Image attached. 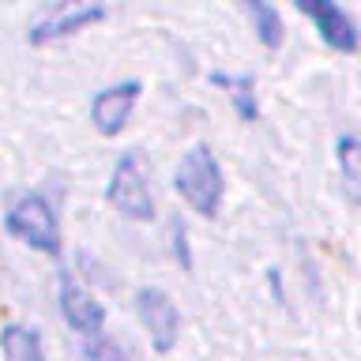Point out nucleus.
<instances>
[{"label":"nucleus","mask_w":361,"mask_h":361,"mask_svg":"<svg viewBox=\"0 0 361 361\" xmlns=\"http://www.w3.org/2000/svg\"><path fill=\"white\" fill-rule=\"evenodd\" d=\"M83 357L87 361H132V354L124 346H117L113 338H106V335H98V338H83Z\"/></svg>","instance_id":"obj_13"},{"label":"nucleus","mask_w":361,"mask_h":361,"mask_svg":"<svg viewBox=\"0 0 361 361\" xmlns=\"http://www.w3.org/2000/svg\"><path fill=\"white\" fill-rule=\"evenodd\" d=\"M298 11L316 23L324 45H331L335 53H357V27L346 8L331 4V0H298Z\"/></svg>","instance_id":"obj_8"},{"label":"nucleus","mask_w":361,"mask_h":361,"mask_svg":"<svg viewBox=\"0 0 361 361\" xmlns=\"http://www.w3.org/2000/svg\"><path fill=\"white\" fill-rule=\"evenodd\" d=\"M56 305H61L64 324L72 327L79 338H98L102 335V327H106V309H102V301L90 290L79 286L68 271H61V279H56Z\"/></svg>","instance_id":"obj_5"},{"label":"nucleus","mask_w":361,"mask_h":361,"mask_svg":"<svg viewBox=\"0 0 361 361\" xmlns=\"http://www.w3.org/2000/svg\"><path fill=\"white\" fill-rule=\"evenodd\" d=\"M106 200L124 219H135V222L154 219V196H151V185H147V169H143L140 154L128 151L117 158V166L109 173V185H106Z\"/></svg>","instance_id":"obj_3"},{"label":"nucleus","mask_w":361,"mask_h":361,"mask_svg":"<svg viewBox=\"0 0 361 361\" xmlns=\"http://www.w3.org/2000/svg\"><path fill=\"white\" fill-rule=\"evenodd\" d=\"M173 188L180 192V200H185L196 214L214 219L222 207V196H226V173H222L219 154H214L207 143H192L177 162Z\"/></svg>","instance_id":"obj_1"},{"label":"nucleus","mask_w":361,"mask_h":361,"mask_svg":"<svg viewBox=\"0 0 361 361\" xmlns=\"http://www.w3.org/2000/svg\"><path fill=\"white\" fill-rule=\"evenodd\" d=\"M0 354L4 361H45V343L34 327L8 324L0 327Z\"/></svg>","instance_id":"obj_10"},{"label":"nucleus","mask_w":361,"mask_h":361,"mask_svg":"<svg viewBox=\"0 0 361 361\" xmlns=\"http://www.w3.org/2000/svg\"><path fill=\"white\" fill-rule=\"evenodd\" d=\"M211 83L226 90V98H230L233 113L241 121L252 124L259 117V102H256V79L252 75H230V72H211Z\"/></svg>","instance_id":"obj_9"},{"label":"nucleus","mask_w":361,"mask_h":361,"mask_svg":"<svg viewBox=\"0 0 361 361\" xmlns=\"http://www.w3.org/2000/svg\"><path fill=\"white\" fill-rule=\"evenodd\" d=\"M245 11H248V19H252V27H256V38L264 42L267 49H279V45H282V19H279V11L271 4H259V0H248Z\"/></svg>","instance_id":"obj_12"},{"label":"nucleus","mask_w":361,"mask_h":361,"mask_svg":"<svg viewBox=\"0 0 361 361\" xmlns=\"http://www.w3.org/2000/svg\"><path fill=\"white\" fill-rule=\"evenodd\" d=\"M173 252H177V259H180V267H192V256H188V233H185V226L180 222H173Z\"/></svg>","instance_id":"obj_14"},{"label":"nucleus","mask_w":361,"mask_h":361,"mask_svg":"<svg viewBox=\"0 0 361 361\" xmlns=\"http://www.w3.org/2000/svg\"><path fill=\"white\" fill-rule=\"evenodd\" d=\"M335 162H338V169H343V180H346L350 196L357 200V188H361V143H357L354 132H343V135H338Z\"/></svg>","instance_id":"obj_11"},{"label":"nucleus","mask_w":361,"mask_h":361,"mask_svg":"<svg viewBox=\"0 0 361 361\" xmlns=\"http://www.w3.org/2000/svg\"><path fill=\"white\" fill-rule=\"evenodd\" d=\"M4 230L16 237V241L30 245L34 252L45 256H61V222H56L53 203L38 196V192H27L8 207L4 214Z\"/></svg>","instance_id":"obj_2"},{"label":"nucleus","mask_w":361,"mask_h":361,"mask_svg":"<svg viewBox=\"0 0 361 361\" xmlns=\"http://www.w3.org/2000/svg\"><path fill=\"white\" fill-rule=\"evenodd\" d=\"M140 90L143 83L140 79H124V83H113V87H102L94 98H90V124L113 140V135H121V128L128 124L135 102H140Z\"/></svg>","instance_id":"obj_7"},{"label":"nucleus","mask_w":361,"mask_h":361,"mask_svg":"<svg viewBox=\"0 0 361 361\" xmlns=\"http://www.w3.org/2000/svg\"><path fill=\"white\" fill-rule=\"evenodd\" d=\"M102 19H106V8L102 4H56L27 30V42L30 45H49V42L72 38V34L94 27Z\"/></svg>","instance_id":"obj_6"},{"label":"nucleus","mask_w":361,"mask_h":361,"mask_svg":"<svg viewBox=\"0 0 361 361\" xmlns=\"http://www.w3.org/2000/svg\"><path fill=\"white\" fill-rule=\"evenodd\" d=\"M135 316H140L143 331L151 335V346L158 354H169L180 338V312L173 298L158 286H140L135 290Z\"/></svg>","instance_id":"obj_4"}]
</instances>
